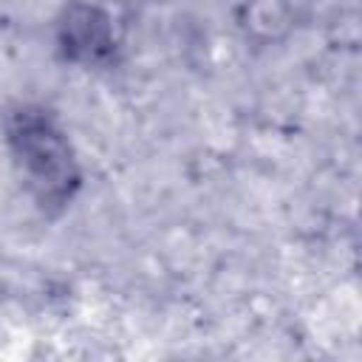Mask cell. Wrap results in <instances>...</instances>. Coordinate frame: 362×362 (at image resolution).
I'll return each instance as SVG.
<instances>
[{
  "label": "cell",
  "mask_w": 362,
  "mask_h": 362,
  "mask_svg": "<svg viewBox=\"0 0 362 362\" xmlns=\"http://www.w3.org/2000/svg\"><path fill=\"white\" fill-rule=\"evenodd\" d=\"M14 139L20 144V156H23L25 170L31 173V178L42 187L48 184V192L65 189V181L71 173V158H68V150L59 141V136L51 130V124L25 113L20 119V127L14 130Z\"/></svg>",
  "instance_id": "6da1fadb"
}]
</instances>
